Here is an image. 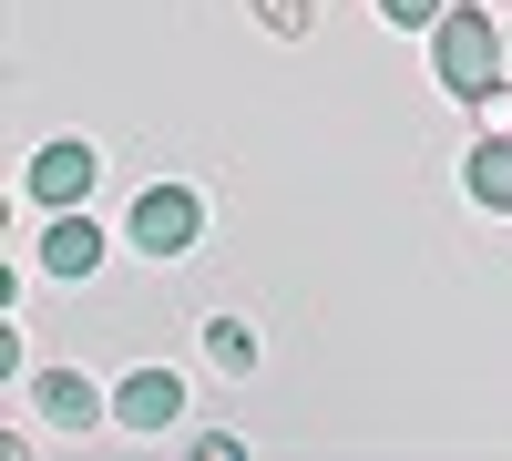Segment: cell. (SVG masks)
Listing matches in <instances>:
<instances>
[{
	"mask_svg": "<svg viewBox=\"0 0 512 461\" xmlns=\"http://www.w3.org/2000/svg\"><path fill=\"white\" fill-rule=\"evenodd\" d=\"M431 72H441V93L451 103H492V93H512V62H502V21L482 11V0H451V11L431 21Z\"/></svg>",
	"mask_w": 512,
	"mask_h": 461,
	"instance_id": "6da1fadb",
	"label": "cell"
},
{
	"mask_svg": "<svg viewBox=\"0 0 512 461\" xmlns=\"http://www.w3.org/2000/svg\"><path fill=\"white\" fill-rule=\"evenodd\" d=\"M195 236H205V195L195 185H144L123 205V246H134V257H185Z\"/></svg>",
	"mask_w": 512,
	"mask_h": 461,
	"instance_id": "7a4b0ae2",
	"label": "cell"
},
{
	"mask_svg": "<svg viewBox=\"0 0 512 461\" xmlns=\"http://www.w3.org/2000/svg\"><path fill=\"white\" fill-rule=\"evenodd\" d=\"M93 175H103V154L82 144V134H52V144L21 164V205H31V216H62V205L93 195Z\"/></svg>",
	"mask_w": 512,
	"mask_h": 461,
	"instance_id": "3957f363",
	"label": "cell"
},
{
	"mask_svg": "<svg viewBox=\"0 0 512 461\" xmlns=\"http://www.w3.org/2000/svg\"><path fill=\"white\" fill-rule=\"evenodd\" d=\"M175 421H185V380H175V369H123V380H113V431L154 441Z\"/></svg>",
	"mask_w": 512,
	"mask_h": 461,
	"instance_id": "277c9868",
	"label": "cell"
},
{
	"mask_svg": "<svg viewBox=\"0 0 512 461\" xmlns=\"http://www.w3.org/2000/svg\"><path fill=\"white\" fill-rule=\"evenodd\" d=\"M41 267H52V277H93L103 267V226L93 216H82V205H62V216H41Z\"/></svg>",
	"mask_w": 512,
	"mask_h": 461,
	"instance_id": "5b68a950",
	"label": "cell"
},
{
	"mask_svg": "<svg viewBox=\"0 0 512 461\" xmlns=\"http://www.w3.org/2000/svg\"><path fill=\"white\" fill-rule=\"evenodd\" d=\"M31 400H41V421H52V431H93V421H113V400L82 380V369H41Z\"/></svg>",
	"mask_w": 512,
	"mask_h": 461,
	"instance_id": "8992f818",
	"label": "cell"
},
{
	"mask_svg": "<svg viewBox=\"0 0 512 461\" xmlns=\"http://www.w3.org/2000/svg\"><path fill=\"white\" fill-rule=\"evenodd\" d=\"M461 195H472L482 216H512V134H472V154H461Z\"/></svg>",
	"mask_w": 512,
	"mask_h": 461,
	"instance_id": "52a82bcc",
	"label": "cell"
},
{
	"mask_svg": "<svg viewBox=\"0 0 512 461\" xmlns=\"http://www.w3.org/2000/svg\"><path fill=\"white\" fill-rule=\"evenodd\" d=\"M205 359H216L226 380H246V369H256V339H246L236 318H205Z\"/></svg>",
	"mask_w": 512,
	"mask_h": 461,
	"instance_id": "ba28073f",
	"label": "cell"
},
{
	"mask_svg": "<svg viewBox=\"0 0 512 461\" xmlns=\"http://www.w3.org/2000/svg\"><path fill=\"white\" fill-rule=\"evenodd\" d=\"M256 21H267L277 41H308L318 31V0H256Z\"/></svg>",
	"mask_w": 512,
	"mask_h": 461,
	"instance_id": "9c48e42d",
	"label": "cell"
},
{
	"mask_svg": "<svg viewBox=\"0 0 512 461\" xmlns=\"http://www.w3.org/2000/svg\"><path fill=\"white\" fill-rule=\"evenodd\" d=\"M451 11V0H379V21H390V31H431Z\"/></svg>",
	"mask_w": 512,
	"mask_h": 461,
	"instance_id": "30bf717a",
	"label": "cell"
},
{
	"mask_svg": "<svg viewBox=\"0 0 512 461\" xmlns=\"http://www.w3.org/2000/svg\"><path fill=\"white\" fill-rule=\"evenodd\" d=\"M502 62H512V31H502Z\"/></svg>",
	"mask_w": 512,
	"mask_h": 461,
	"instance_id": "8fae6325",
	"label": "cell"
}]
</instances>
